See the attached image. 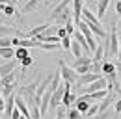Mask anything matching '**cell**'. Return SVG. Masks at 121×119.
Wrapping results in <instances>:
<instances>
[{"instance_id": "d6986e66", "label": "cell", "mask_w": 121, "mask_h": 119, "mask_svg": "<svg viewBox=\"0 0 121 119\" xmlns=\"http://www.w3.org/2000/svg\"><path fill=\"white\" fill-rule=\"evenodd\" d=\"M82 50H84L82 45L78 43L76 39H73V41H71V52H73V56H75V58H80V56H82Z\"/></svg>"}, {"instance_id": "60d3db41", "label": "cell", "mask_w": 121, "mask_h": 119, "mask_svg": "<svg viewBox=\"0 0 121 119\" xmlns=\"http://www.w3.org/2000/svg\"><path fill=\"white\" fill-rule=\"evenodd\" d=\"M0 82H2V76H0Z\"/></svg>"}, {"instance_id": "8992f818", "label": "cell", "mask_w": 121, "mask_h": 119, "mask_svg": "<svg viewBox=\"0 0 121 119\" xmlns=\"http://www.w3.org/2000/svg\"><path fill=\"white\" fill-rule=\"evenodd\" d=\"M103 76V73H88V74H80V78H78V86H88V84H91V82H95V80H99Z\"/></svg>"}, {"instance_id": "7a4b0ae2", "label": "cell", "mask_w": 121, "mask_h": 119, "mask_svg": "<svg viewBox=\"0 0 121 119\" xmlns=\"http://www.w3.org/2000/svg\"><path fill=\"white\" fill-rule=\"evenodd\" d=\"M58 69H60V73H61V80H63V82H69V84H73V86L78 82L80 74L76 73L73 67H69L63 60H58Z\"/></svg>"}, {"instance_id": "9c48e42d", "label": "cell", "mask_w": 121, "mask_h": 119, "mask_svg": "<svg viewBox=\"0 0 121 119\" xmlns=\"http://www.w3.org/2000/svg\"><path fill=\"white\" fill-rule=\"evenodd\" d=\"M82 19H84L88 24H101V19L93 13V11H90L88 8H84V9H82Z\"/></svg>"}, {"instance_id": "f546056e", "label": "cell", "mask_w": 121, "mask_h": 119, "mask_svg": "<svg viewBox=\"0 0 121 119\" xmlns=\"http://www.w3.org/2000/svg\"><path fill=\"white\" fill-rule=\"evenodd\" d=\"M75 22H73V21H69V22H67V24H65V30H67V34H69V35H73V34H75L76 30H75Z\"/></svg>"}, {"instance_id": "f1b7e54d", "label": "cell", "mask_w": 121, "mask_h": 119, "mask_svg": "<svg viewBox=\"0 0 121 119\" xmlns=\"http://www.w3.org/2000/svg\"><path fill=\"white\" fill-rule=\"evenodd\" d=\"M0 47H13V37H0Z\"/></svg>"}, {"instance_id": "e575fe53", "label": "cell", "mask_w": 121, "mask_h": 119, "mask_svg": "<svg viewBox=\"0 0 121 119\" xmlns=\"http://www.w3.org/2000/svg\"><path fill=\"white\" fill-rule=\"evenodd\" d=\"M63 115H65V112H63V110H58V115H56V119H63Z\"/></svg>"}, {"instance_id": "7c38bea8", "label": "cell", "mask_w": 121, "mask_h": 119, "mask_svg": "<svg viewBox=\"0 0 121 119\" xmlns=\"http://www.w3.org/2000/svg\"><path fill=\"white\" fill-rule=\"evenodd\" d=\"M17 76H19V69L11 71V73H9V74H6V76H2V82H0V86H8V84H17Z\"/></svg>"}, {"instance_id": "ac0fdd59", "label": "cell", "mask_w": 121, "mask_h": 119, "mask_svg": "<svg viewBox=\"0 0 121 119\" xmlns=\"http://www.w3.org/2000/svg\"><path fill=\"white\" fill-rule=\"evenodd\" d=\"M37 6H39V0H28L24 6H22V13H32V11H35L37 9Z\"/></svg>"}, {"instance_id": "9a60e30c", "label": "cell", "mask_w": 121, "mask_h": 119, "mask_svg": "<svg viewBox=\"0 0 121 119\" xmlns=\"http://www.w3.org/2000/svg\"><path fill=\"white\" fill-rule=\"evenodd\" d=\"M76 99H78V97H76L75 93H71V89H69V91L63 95V101H61V104H63L65 108H69V106H73V104L76 102Z\"/></svg>"}, {"instance_id": "277c9868", "label": "cell", "mask_w": 121, "mask_h": 119, "mask_svg": "<svg viewBox=\"0 0 121 119\" xmlns=\"http://www.w3.org/2000/svg\"><path fill=\"white\" fill-rule=\"evenodd\" d=\"M82 9H84V0H73V22L76 26L82 21Z\"/></svg>"}, {"instance_id": "5b68a950", "label": "cell", "mask_w": 121, "mask_h": 119, "mask_svg": "<svg viewBox=\"0 0 121 119\" xmlns=\"http://www.w3.org/2000/svg\"><path fill=\"white\" fill-rule=\"evenodd\" d=\"M19 61H21V60L13 58V60H8L6 63H2V65H0V76H6V74H9L11 71H15Z\"/></svg>"}, {"instance_id": "d6a6232c", "label": "cell", "mask_w": 121, "mask_h": 119, "mask_svg": "<svg viewBox=\"0 0 121 119\" xmlns=\"http://www.w3.org/2000/svg\"><path fill=\"white\" fill-rule=\"evenodd\" d=\"M21 115H22V114H21V110L15 106V110H13V114H11V119H19Z\"/></svg>"}, {"instance_id": "f35d334b", "label": "cell", "mask_w": 121, "mask_h": 119, "mask_svg": "<svg viewBox=\"0 0 121 119\" xmlns=\"http://www.w3.org/2000/svg\"><path fill=\"white\" fill-rule=\"evenodd\" d=\"M19 119H28V117H24V115H21V117H19Z\"/></svg>"}, {"instance_id": "83f0119b", "label": "cell", "mask_w": 121, "mask_h": 119, "mask_svg": "<svg viewBox=\"0 0 121 119\" xmlns=\"http://www.w3.org/2000/svg\"><path fill=\"white\" fill-rule=\"evenodd\" d=\"M71 37L69 35H65V37H61V48H65V50H71Z\"/></svg>"}, {"instance_id": "4fadbf2b", "label": "cell", "mask_w": 121, "mask_h": 119, "mask_svg": "<svg viewBox=\"0 0 121 119\" xmlns=\"http://www.w3.org/2000/svg\"><path fill=\"white\" fill-rule=\"evenodd\" d=\"M21 30L11 28V26H2L0 24V37H13V35H19Z\"/></svg>"}, {"instance_id": "52a82bcc", "label": "cell", "mask_w": 121, "mask_h": 119, "mask_svg": "<svg viewBox=\"0 0 121 119\" xmlns=\"http://www.w3.org/2000/svg\"><path fill=\"white\" fill-rule=\"evenodd\" d=\"M69 6H73V0H61L60 4H58V6L54 8V9H52V13H50V17H52V21H54L56 17H60V15L63 13V11H65V9L69 8Z\"/></svg>"}, {"instance_id": "e0dca14e", "label": "cell", "mask_w": 121, "mask_h": 119, "mask_svg": "<svg viewBox=\"0 0 121 119\" xmlns=\"http://www.w3.org/2000/svg\"><path fill=\"white\" fill-rule=\"evenodd\" d=\"M108 4H110V0H99V2H97V17H99V19L104 17L106 9H108Z\"/></svg>"}, {"instance_id": "836d02e7", "label": "cell", "mask_w": 121, "mask_h": 119, "mask_svg": "<svg viewBox=\"0 0 121 119\" xmlns=\"http://www.w3.org/2000/svg\"><path fill=\"white\" fill-rule=\"evenodd\" d=\"M116 13L121 15V0H117V2H116Z\"/></svg>"}, {"instance_id": "8d00e7d4", "label": "cell", "mask_w": 121, "mask_h": 119, "mask_svg": "<svg viewBox=\"0 0 121 119\" xmlns=\"http://www.w3.org/2000/svg\"><path fill=\"white\" fill-rule=\"evenodd\" d=\"M117 60L121 61V35H119V52H117Z\"/></svg>"}, {"instance_id": "603a6c76", "label": "cell", "mask_w": 121, "mask_h": 119, "mask_svg": "<svg viewBox=\"0 0 121 119\" xmlns=\"http://www.w3.org/2000/svg\"><path fill=\"white\" fill-rule=\"evenodd\" d=\"M82 112L80 110H76V108H71V110H67V119H82Z\"/></svg>"}, {"instance_id": "b9f144b4", "label": "cell", "mask_w": 121, "mask_h": 119, "mask_svg": "<svg viewBox=\"0 0 121 119\" xmlns=\"http://www.w3.org/2000/svg\"><path fill=\"white\" fill-rule=\"evenodd\" d=\"M108 119H114V117H108Z\"/></svg>"}, {"instance_id": "30bf717a", "label": "cell", "mask_w": 121, "mask_h": 119, "mask_svg": "<svg viewBox=\"0 0 121 119\" xmlns=\"http://www.w3.org/2000/svg\"><path fill=\"white\" fill-rule=\"evenodd\" d=\"M90 106H91V101H88L84 95H82V97H78V99H76V102H75V108L82 112V115H86V112L90 110Z\"/></svg>"}, {"instance_id": "ee69618b", "label": "cell", "mask_w": 121, "mask_h": 119, "mask_svg": "<svg viewBox=\"0 0 121 119\" xmlns=\"http://www.w3.org/2000/svg\"><path fill=\"white\" fill-rule=\"evenodd\" d=\"M97 2H99V0H97Z\"/></svg>"}, {"instance_id": "6da1fadb", "label": "cell", "mask_w": 121, "mask_h": 119, "mask_svg": "<svg viewBox=\"0 0 121 119\" xmlns=\"http://www.w3.org/2000/svg\"><path fill=\"white\" fill-rule=\"evenodd\" d=\"M104 45H106V60L110 58V56H116L117 58V52H119V35H117L116 24H112V32L104 39Z\"/></svg>"}, {"instance_id": "1f68e13d", "label": "cell", "mask_w": 121, "mask_h": 119, "mask_svg": "<svg viewBox=\"0 0 121 119\" xmlns=\"http://www.w3.org/2000/svg\"><path fill=\"white\" fill-rule=\"evenodd\" d=\"M114 112H116V114H121V97L116 101V104H114Z\"/></svg>"}, {"instance_id": "ba28073f", "label": "cell", "mask_w": 121, "mask_h": 119, "mask_svg": "<svg viewBox=\"0 0 121 119\" xmlns=\"http://www.w3.org/2000/svg\"><path fill=\"white\" fill-rule=\"evenodd\" d=\"M13 110H15V93H11L8 99H6V108H4V117L9 119L11 117V114H13Z\"/></svg>"}, {"instance_id": "4dcf8cb0", "label": "cell", "mask_w": 121, "mask_h": 119, "mask_svg": "<svg viewBox=\"0 0 121 119\" xmlns=\"http://www.w3.org/2000/svg\"><path fill=\"white\" fill-rule=\"evenodd\" d=\"M56 35H58V37H65V35H69V34H67L65 26H60V28H58V32H56Z\"/></svg>"}, {"instance_id": "d590c367", "label": "cell", "mask_w": 121, "mask_h": 119, "mask_svg": "<svg viewBox=\"0 0 121 119\" xmlns=\"http://www.w3.org/2000/svg\"><path fill=\"white\" fill-rule=\"evenodd\" d=\"M0 108H6V99L0 95Z\"/></svg>"}, {"instance_id": "d4e9b609", "label": "cell", "mask_w": 121, "mask_h": 119, "mask_svg": "<svg viewBox=\"0 0 121 119\" xmlns=\"http://www.w3.org/2000/svg\"><path fill=\"white\" fill-rule=\"evenodd\" d=\"M97 114H99V104H91V106H90V110L86 112V115H84V117L91 119L93 115H97Z\"/></svg>"}, {"instance_id": "74e56055", "label": "cell", "mask_w": 121, "mask_h": 119, "mask_svg": "<svg viewBox=\"0 0 121 119\" xmlns=\"http://www.w3.org/2000/svg\"><path fill=\"white\" fill-rule=\"evenodd\" d=\"M117 69H121V61H117Z\"/></svg>"}, {"instance_id": "cb8c5ba5", "label": "cell", "mask_w": 121, "mask_h": 119, "mask_svg": "<svg viewBox=\"0 0 121 119\" xmlns=\"http://www.w3.org/2000/svg\"><path fill=\"white\" fill-rule=\"evenodd\" d=\"M28 56V48L26 47H17L15 48V58L17 60H22V58H26Z\"/></svg>"}, {"instance_id": "f6af8a7d", "label": "cell", "mask_w": 121, "mask_h": 119, "mask_svg": "<svg viewBox=\"0 0 121 119\" xmlns=\"http://www.w3.org/2000/svg\"><path fill=\"white\" fill-rule=\"evenodd\" d=\"M45 2H47V0H45Z\"/></svg>"}, {"instance_id": "44dd1931", "label": "cell", "mask_w": 121, "mask_h": 119, "mask_svg": "<svg viewBox=\"0 0 121 119\" xmlns=\"http://www.w3.org/2000/svg\"><path fill=\"white\" fill-rule=\"evenodd\" d=\"M93 63V58H88V56H80V58L75 60V63H73V69H76L78 65H90Z\"/></svg>"}, {"instance_id": "7bdbcfd3", "label": "cell", "mask_w": 121, "mask_h": 119, "mask_svg": "<svg viewBox=\"0 0 121 119\" xmlns=\"http://www.w3.org/2000/svg\"><path fill=\"white\" fill-rule=\"evenodd\" d=\"M2 119H6V117H2Z\"/></svg>"}, {"instance_id": "4316f807", "label": "cell", "mask_w": 121, "mask_h": 119, "mask_svg": "<svg viewBox=\"0 0 121 119\" xmlns=\"http://www.w3.org/2000/svg\"><path fill=\"white\" fill-rule=\"evenodd\" d=\"M34 60H35V58H32L30 54H28L26 58H22V60H21V67H24V69H26V67H30L32 63H34Z\"/></svg>"}, {"instance_id": "5bb4252c", "label": "cell", "mask_w": 121, "mask_h": 119, "mask_svg": "<svg viewBox=\"0 0 121 119\" xmlns=\"http://www.w3.org/2000/svg\"><path fill=\"white\" fill-rule=\"evenodd\" d=\"M0 58L2 60H13L15 58V48L13 47H0Z\"/></svg>"}, {"instance_id": "ab89813d", "label": "cell", "mask_w": 121, "mask_h": 119, "mask_svg": "<svg viewBox=\"0 0 121 119\" xmlns=\"http://www.w3.org/2000/svg\"><path fill=\"white\" fill-rule=\"evenodd\" d=\"M13 4H17V0H13Z\"/></svg>"}, {"instance_id": "8fae6325", "label": "cell", "mask_w": 121, "mask_h": 119, "mask_svg": "<svg viewBox=\"0 0 121 119\" xmlns=\"http://www.w3.org/2000/svg\"><path fill=\"white\" fill-rule=\"evenodd\" d=\"M54 21H56V24H58V26H65L69 21H73V11H69V8H67V9H65L60 17H56Z\"/></svg>"}, {"instance_id": "2e32d148", "label": "cell", "mask_w": 121, "mask_h": 119, "mask_svg": "<svg viewBox=\"0 0 121 119\" xmlns=\"http://www.w3.org/2000/svg\"><path fill=\"white\" fill-rule=\"evenodd\" d=\"M0 11L6 15V17H13V15H17L15 4H0Z\"/></svg>"}, {"instance_id": "3957f363", "label": "cell", "mask_w": 121, "mask_h": 119, "mask_svg": "<svg viewBox=\"0 0 121 119\" xmlns=\"http://www.w3.org/2000/svg\"><path fill=\"white\" fill-rule=\"evenodd\" d=\"M108 86V80H106V76H101L99 80H95V82H91L88 86H84V89H80L82 93H93V91H101V89H106Z\"/></svg>"}, {"instance_id": "7402d4cb", "label": "cell", "mask_w": 121, "mask_h": 119, "mask_svg": "<svg viewBox=\"0 0 121 119\" xmlns=\"http://www.w3.org/2000/svg\"><path fill=\"white\" fill-rule=\"evenodd\" d=\"M15 86L17 84H8V86H0V89H2V97L6 99V97H9L13 91H15Z\"/></svg>"}, {"instance_id": "484cf974", "label": "cell", "mask_w": 121, "mask_h": 119, "mask_svg": "<svg viewBox=\"0 0 121 119\" xmlns=\"http://www.w3.org/2000/svg\"><path fill=\"white\" fill-rule=\"evenodd\" d=\"M75 71L78 74H88V73H91V63H90V65H78Z\"/></svg>"}, {"instance_id": "ffe728a7", "label": "cell", "mask_w": 121, "mask_h": 119, "mask_svg": "<svg viewBox=\"0 0 121 119\" xmlns=\"http://www.w3.org/2000/svg\"><path fill=\"white\" fill-rule=\"evenodd\" d=\"M103 74H116V65L112 61L104 60L103 61Z\"/></svg>"}]
</instances>
